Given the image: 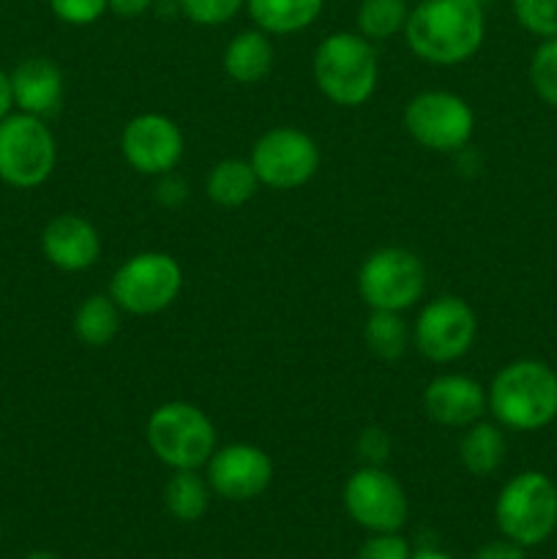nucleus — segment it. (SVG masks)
Segmentation results:
<instances>
[{
    "label": "nucleus",
    "instance_id": "1",
    "mask_svg": "<svg viewBox=\"0 0 557 559\" xmlns=\"http://www.w3.org/2000/svg\"><path fill=\"white\" fill-rule=\"evenodd\" d=\"M410 52L431 66L467 63L486 38L481 0H420L404 25Z\"/></svg>",
    "mask_w": 557,
    "mask_h": 559
},
{
    "label": "nucleus",
    "instance_id": "2",
    "mask_svg": "<svg viewBox=\"0 0 557 559\" xmlns=\"http://www.w3.org/2000/svg\"><path fill=\"white\" fill-rule=\"evenodd\" d=\"M486 402L502 429H546L557 420V371L538 358L511 360L491 377Z\"/></svg>",
    "mask_w": 557,
    "mask_h": 559
},
{
    "label": "nucleus",
    "instance_id": "3",
    "mask_svg": "<svg viewBox=\"0 0 557 559\" xmlns=\"http://www.w3.org/2000/svg\"><path fill=\"white\" fill-rule=\"evenodd\" d=\"M311 76L322 96L336 107H364L377 91L380 60L369 38L339 31L322 38L311 58Z\"/></svg>",
    "mask_w": 557,
    "mask_h": 559
},
{
    "label": "nucleus",
    "instance_id": "4",
    "mask_svg": "<svg viewBox=\"0 0 557 559\" xmlns=\"http://www.w3.org/2000/svg\"><path fill=\"white\" fill-rule=\"evenodd\" d=\"M145 440L153 456L173 473L202 469L218 448L213 420L205 409L189 402L158 404L147 418Z\"/></svg>",
    "mask_w": 557,
    "mask_h": 559
},
{
    "label": "nucleus",
    "instance_id": "5",
    "mask_svg": "<svg viewBox=\"0 0 557 559\" xmlns=\"http://www.w3.org/2000/svg\"><path fill=\"white\" fill-rule=\"evenodd\" d=\"M495 522L502 538L524 549L541 546L557 530V484L538 469L513 475L497 495Z\"/></svg>",
    "mask_w": 557,
    "mask_h": 559
},
{
    "label": "nucleus",
    "instance_id": "6",
    "mask_svg": "<svg viewBox=\"0 0 557 559\" xmlns=\"http://www.w3.org/2000/svg\"><path fill=\"white\" fill-rule=\"evenodd\" d=\"M183 289V267L167 251H140L109 278V298L123 314L151 317L169 309Z\"/></svg>",
    "mask_w": 557,
    "mask_h": 559
},
{
    "label": "nucleus",
    "instance_id": "7",
    "mask_svg": "<svg viewBox=\"0 0 557 559\" xmlns=\"http://www.w3.org/2000/svg\"><path fill=\"white\" fill-rule=\"evenodd\" d=\"M58 164V142L44 118L11 112L0 120V180L11 189H38Z\"/></svg>",
    "mask_w": 557,
    "mask_h": 559
},
{
    "label": "nucleus",
    "instance_id": "8",
    "mask_svg": "<svg viewBox=\"0 0 557 559\" xmlns=\"http://www.w3.org/2000/svg\"><path fill=\"white\" fill-rule=\"evenodd\" d=\"M426 265L415 251L382 246L358 267V295L371 311H407L424 298Z\"/></svg>",
    "mask_w": 557,
    "mask_h": 559
},
{
    "label": "nucleus",
    "instance_id": "9",
    "mask_svg": "<svg viewBox=\"0 0 557 559\" xmlns=\"http://www.w3.org/2000/svg\"><path fill=\"white\" fill-rule=\"evenodd\" d=\"M260 186L276 191H295L309 183L322 164L320 145L315 136L295 126L268 129L249 153Z\"/></svg>",
    "mask_w": 557,
    "mask_h": 559
},
{
    "label": "nucleus",
    "instance_id": "10",
    "mask_svg": "<svg viewBox=\"0 0 557 559\" xmlns=\"http://www.w3.org/2000/svg\"><path fill=\"white\" fill-rule=\"evenodd\" d=\"M404 129L431 153H457L475 134V112L451 91H424L404 107Z\"/></svg>",
    "mask_w": 557,
    "mask_h": 559
},
{
    "label": "nucleus",
    "instance_id": "11",
    "mask_svg": "<svg viewBox=\"0 0 557 559\" xmlns=\"http://www.w3.org/2000/svg\"><path fill=\"white\" fill-rule=\"evenodd\" d=\"M478 338V317L473 306L457 295H440L418 311L413 322V344L431 364H453L473 349Z\"/></svg>",
    "mask_w": 557,
    "mask_h": 559
},
{
    "label": "nucleus",
    "instance_id": "12",
    "mask_svg": "<svg viewBox=\"0 0 557 559\" xmlns=\"http://www.w3.org/2000/svg\"><path fill=\"white\" fill-rule=\"evenodd\" d=\"M342 500L349 519L369 533H399L407 524V491L386 467L360 464L344 484Z\"/></svg>",
    "mask_w": 557,
    "mask_h": 559
},
{
    "label": "nucleus",
    "instance_id": "13",
    "mask_svg": "<svg viewBox=\"0 0 557 559\" xmlns=\"http://www.w3.org/2000/svg\"><path fill=\"white\" fill-rule=\"evenodd\" d=\"M183 131L162 112H142L123 126L120 153L134 173L158 178L173 173L183 158Z\"/></svg>",
    "mask_w": 557,
    "mask_h": 559
},
{
    "label": "nucleus",
    "instance_id": "14",
    "mask_svg": "<svg viewBox=\"0 0 557 559\" xmlns=\"http://www.w3.org/2000/svg\"><path fill=\"white\" fill-rule=\"evenodd\" d=\"M211 491L229 502H249L265 495L273 480V462L251 442H233L213 451L205 464Z\"/></svg>",
    "mask_w": 557,
    "mask_h": 559
},
{
    "label": "nucleus",
    "instance_id": "15",
    "mask_svg": "<svg viewBox=\"0 0 557 559\" xmlns=\"http://www.w3.org/2000/svg\"><path fill=\"white\" fill-rule=\"evenodd\" d=\"M426 418L446 429H467L470 424L489 413L486 388L467 374H440L426 385L424 396Z\"/></svg>",
    "mask_w": 557,
    "mask_h": 559
},
{
    "label": "nucleus",
    "instance_id": "16",
    "mask_svg": "<svg viewBox=\"0 0 557 559\" xmlns=\"http://www.w3.org/2000/svg\"><path fill=\"white\" fill-rule=\"evenodd\" d=\"M42 251L49 265L63 273L87 271L102 257V235L96 224L76 213H60L44 227Z\"/></svg>",
    "mask_w": 557,
    "mask_h": 559
},
{
    "label": "nucleus",
    "instance_id": "17",
    "mask_svg": "<svg viewBox=\"0 0 557 559\" xmlns=\"http://www.w3.org/2000/svg\"><path fill=\"white\" fill-rule=\"evenodd\" d=\"M11 93L20 112L52 118L63 107V71L49 58H27L11 71Z\"/></svg>",
    "mask_w": 557,
    "mask_h": 559
},
{
    "label": "nucleus",
    "instance_id": "18",
    "mask_svg": "<svg viewBox=\"0 0 557 559\" xmlns=\"http://www.w3.org/2000/svg\"><path fill=\"white\" fill-rule=\"evenodd\" d=\"M273 60H276V49H273L271 36L260 27H249L229 38L222 55L224 74L238 85H257L265 80L273 71Z\"/></svg>",
    "mask_w": 557,
    "mask_h": 559
},
{
    "label": "nucleus",
    "instance_id": "19",
    "mask_svg": "<svg viewBox=\"0 0 557 559\" xmlns=\"http://www.w3.org/2000/svg\"><path fill=\"white\" fill-rule=\"evenodd\" d=\"M462 440H459V462L475 478H489L502 467L508 453L506 431L502 426L491 424V420H475L467 429H462Z\"/></svg>",
    "mask_w": 557,
    "mask_h": 559
},
{
    "label": "nucleus",
    "instance_id": "20",
    "mask_svg": "<svg viewBox=\"0 0 557 559\" xmlns=\"http://www.w3.org/2000/svg\"><path fill=\"white\" fill-rule=\"evenodd\" d=\"M325 0H246L251 22L268 36H293L320 20Z\"/></svg>",
    "mask_w": 557,
    "mask_h": 559
},
{
    "label": "nucleus",
    "instance_id": "21",
    "mask_svg": "<svg viewBox=\"0 0 557 559\" xmlns=\"http://www.w3.org/2000/svg\"><path fill=\"white\" fill-rule=\"evenodd\" d=\"M120 320H123L120 306L109 298V293H98L76 306L71 328H74L76 342L91 349H102L115 342V336L120 333Z\"/></svg>",
    "mask_w": 557,
    "mask_h": 559
},
{
    "label": "nucleus",
    "instance_id": "22",
    "mask_svg": "<svg viewBox=\"0 0 557 559\" xmlns=\"http://www.w3.org/2000/svg\"><path fill=\"white\" fill-rule=\"evenodd\" d=\"M260 189L254 167L249 158H222L213 164L205 178V194L222 207H240Z\"/></svg>",
    "mask_w": 557,
    "mask_h": 559
},
{
    "label": "nucleus",
    "instance_id": "23",
    "mask_svg": "<svg viewBox=\"0 0 557 559\" xmlns=\"http://www.w3.org/2000/svg\"><path fill=\"white\" fill-rule=\"evenodd\" d=\"M211 484L200 469H178L164 486V508L178 522H200L211 506Z\"/></svg>",
    "mask_w": 557,
    "mask_h": 559
},
{
    "label": "nucleus",
    "instance_id": "24",
    "mask_svg": "<svg viewBox=\"0 0 557 559\" xmlns=\"http://www.w3.org/2000/svg\"><path fill=\"white\" fill-rule=\"evenodd\" d=\"M364 342L380 360L402 358L413 342V328L407 325L402 311H371L364 325Z\"/></svg>",
    "mask_w": 557,
    "mask_h": 559
},
{
    "label": "nucleus",
    "instance_id": "25",
    "mask_svg": "<svg viewBox=\"0 0 557 559\" xmlns=\"http://www.w3.org/2000/svg\"><path fill=\"white\" fill-rule=\"evenodd\" d=\"M413 5L407 0H360L355 11V27L364 38L388 41V38L404 33Z\"/></svg>",
    "mask_w": 557,
    "mask_h": 559
},
{
    "label": "nucleus",
    "instance_id": "26",
    "mask_svg": "<svg viewBox=\"0 0 557 559\" xmlns=\"http://www.w3.org/2000/svg\"><path fill=\"white\" fill-rule=\"evenodd\" d=\"M530 85L546 107L557 109V38H544L530 58Z\"/></svg>",
    "mask_w": 557,
    "mask_h": 559
},
{
    "label": "nucleus",
    "instance_id": "27",
    "mask_svg": "<svg viewBox=\"0 0 557 559\" xmlns=\"http://www.w3.org/2000/svg\"><path fill=\"white\" fill-rule=\"evenodd\" d=\"M511 11L528 33L544 38H557V0H511Z\"/></svg>",
    "mask_w": 557,
    "mask_h": 559
},
{
    "label": "nucleus",
    "instance_id": "28",
    "mask_svg": "<svg viewBox=\"0 0 557 559\" xmlns=\"http://www.w3.org/2000/svg\"><path fill=\"white\" fill-rule=\"evenodd\" d=\"M175 3L186 20L202 27L227 25L238 16L240 9H246V0H175Z\"/></svg>",
    "mask_w": 557,
    "mask_h": 559
},
{
    "label": "nucleus",
    "instance_id": "29",
    "mask_svg": "<svg viewBox=\"0 0 557 559\" xmlns=\"http://www.w3.org/2000/svg\"><path fill=\"white\" fill-rule=\"evenodd\" d=\"M49 9L60 22L74 27L93 25L109 11L107 0H49Z\"/></svg>",
    "mask_w": 557,
    "mask_h": 559
},
{
    "label": "nucleus",
    "instance_id": "30",
    "mask_svg": "<svg viewBox=\"0 0 557 559\" xmlns=\"http://www.w3.org/2000/svg\"><path fill=\"white\" fill-rule=\"evenodd\" d=\"M413 549H410L407 538H402L399 533H371V538H366L360 544L355 559H410Z\"/></svg>",
    "mask_w": 557,
    "mask_h": 559
},
{
    "label": "nucleus",
    "instance_id": "31",
    "mask_svg": "<svg viewBox=\"0 0 557 559\" xmlns=\"http://www.w3.org/2000/svg\"><path fill=\"white\" fill-rule=\"evenodd\" d=\"M358 456L364 464L382 467V462L391 456V437L382 429H377V426H369L358 437Z\"/></svg>",
    "mask_w": 557,
    "mask_h": 559
},
{
    "label": "nucleus",
    "instance_id": "32",
    "mask_svg": "<svg viewBox=\"0 0 557 559\" xmlns=\"http://www.w3.org/2000/svg\"><path fill=\"white\" fill-rule=\"evenodd\" d=\"M186 194H189V191H186L183 178H178V175H175V169L167 175H158L156 200L162 202L164 207H169V211H173V207H180L186 202Z\"/></svg>",
    "mask_w": 557,
    "mask_h": 559
},
{
    "label": "nucleus",
    "instance_id": "33",
    "mask_svg": "<svg viewBox=\"0 0 557 559\" xmlns=\"http://www.w3.org/2000/svg\"><path fill=\"white\" fill-rule=\"evenodd\" d=\"M473 559H524V546L513 544L508 538L489 540V544H484L475 551Z\"/></svg>",
    "mask_w": 557,
    "mask_h": 559
},
{
    "label": "nucleus",
    "instance_id": "34",
    "mask_svg": "<svg viewBox=\"0 0 557 559\" xmlns=\"http://www.w3.org/2000/svg\"><path fill=\"white\" fill-rule=\"evenodd\" d=\"M109 3V11H112L115 16H120V20H137V16H142L145 11H151L153 0H107Z\"/></svg>",
    "mask_w": 557,
    "mask_h": 559
},
{
    "label": "nucleus",
    "instance_id": "35",
    "mask_svg": "<svg viewBox=\"0 0 557 559\" xmlns=\"http://www.w3.org/2000/svg\"><path fill=\"white\" fill-rule=\"evenodd\" d=\"M14 109V93H11V74L0 69V120Z\"/></svg>",
    "mask_w": 557,
    "mask_h": 559
},
{
    "label": "nucleus",
    "instance_id": "36",
    "mask_svg": "<svg viewBox=\"0 0 557 559\" xmlns=\"http://www.w3.org/2000/svg\"><path fill=\"white\" fill-rule=\"evenodd\" d=\"M410 559H453V557H448L446 551H440V549H418V551H413V557Z\"/></svg>",
    "mask_w": 557,
    "mask_h": 559
},
{
    "label": "nucleus",
    "instance_id": "37",
    "mask_svg": "<svg viewBox=\"0 0 557 559\" xmlns=\"http://www.w3.org/2000/svg\"><path fill=\"white\" fill-rule=\"evenodd\" d=\"M25 559H60V557L52 555V551H31Z\"/></svg>",
    "mask_w": 557,
    "mask_h": 559
},
{
    "label": "nucleus",
    "instance_id": "38",
    "mask_svg": "<svg viewBox=\"0 0 557 559\" xmlns=\"http://www.w3.org/2000/svg\"><path fill=\"white\" fill-rule=\"evenodd\" d=\"M0 533H3V522H0Z\"/></svg>",
    "mask_w": 557,
    "mask_h": 559
}]
</instances>
